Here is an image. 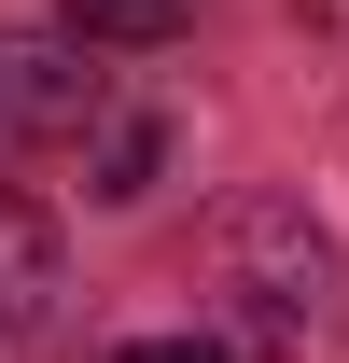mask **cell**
<instances>
[{
  "mask_svg": "<svg viewBox=\"0 0 349 363\" xmlns=\"http://www.w3.org/2000/svg\"><path fill=\"white\" fill-rule=\"evenodd\" d=\"M112 363H238L223 335H140V350H112Z\"/></svg>",
  "mask_w": 349,
  "mask_h": 363,
  "instance_id": "6",
  "label": "cell"
},
{
  "mask_svg": "<svg viewBox=\"0 0 349 363\" xmlns=\"http://www.w3.org/2000/svg\"><path fill=\"white\" fill-rule=\"evenodd\" d=\"M56 294H70V252H56V210L28 182H0V350H43Z\"/></svg>",
  "mask_w": 349,
  "mask_h": 363,
  "instance_id": "2",
  "label": "cell"
},
{
  "mask_svg": "<svg viewBox=\"0 0 349 363\" xmlns=\"http://www.w3.org/2000/svg\"><path fill=\"white\" fill-rule=\"evenodd\" d=\"M182 14H196V0H70V28H84V43H168Z\"/></svg>",
  "mask_w": 349,
  "mask_h": 363,
  "instance_id": "4",
  "label": "cell"
},
{
  "mask_svg": "<svg viewBox=\"0 0 349 363\" xmlns=\"http://www.w3.org/2000/svg\"><path fill=\"white\" fill-rule=\"evenodd\" d=\"M210 335L238 363H336L349 335V266L336 238L307 224L294 196H238V210H210Z\"/></svg>",
  "mask_w": 349,
  "mask_h": 363,
  "instance_id": "1",
  "label": "cell"
},
{
  "mask_svg": "<svg viewBox=\"0 0 349 363\" xmlns=\"http://www.w3.org/2000/svg\"><path fill=\"white\" fill-rule=\"evenodd\" d=\"M0 126H28V140H84V126H112V112H98L84 43H0Z\"/></svg>",
  "mask_w": 349,
  "mask_h": 363,
  "instance_id": "3",
  "label": "cell"
},
{
  "mask_svg": "<svg viewBox=\"0 0 349 363\" xmlns=\"http://www.w3.org/2000/svg\"><path fill=\"white\" fill-rule=\"evenodd\" d=\"M307 14H321V28H336V43H349V0H307Z\"/></svg>",
  "mask_w": 349,
  "mask_h": 363,
  "instance_id": "7",
  "label": "cell"
},
{
  "mask_svg": "<svg viewBox=\"0 0 349 363\" xmlns=\"http://www.w3.org/2000/svg\"><path fill=\"white\" fill-rule=\"evenodd\" d=\"M154 154H168V140H154V112H112V126H98V196H140V182H154Z\"/></svg>",
  "mask_w": 349,
  "mask_h": 363,
  "instance_id": "5",
  "label": "cell"
}]
</instances>
